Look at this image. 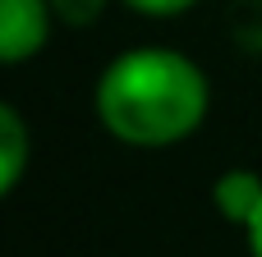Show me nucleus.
<instances>
[{"label": "nucleus", "mask_w": 262, "mask_h": 257, "mask_svg": "<svg viewBox=\"0 0 262 257\" xmlns=\"http://www.w3.org/2000/svg\"><path fill=\"white\" fill-rule=\"evenodd\" d=\"M134 14H143V18H175V14H184V9H193L198 0H124Z\"/></svg>", "instance_id": "obj_6"}, {"label": "nucleus", "mask_w": 262, "mask_h": 257, "mask_svg": "<svg viewBox=\"0 0 262 257\" xmlns=\"http://www.w3.org/2000/svg\"><path fill=\"white\" fill-rule=\"evenodd\" d=\"M106 5H111V0H51L55 18L69 23V28H88V23H97V18L106 14Z\"/></svg>", "instance_id": "obj_5"}, {"label": "nucleus", "mask_w": 262, "mask_h": 257, "mask_svg": "<svg viewBox=\"0 0 262 257\" xmlns=\"http://www.w3.org/2000/svg\"><path fill=\"white\" fill-rule=\"evenodd\" d=\"M244 239H249V253L262 257V202H258V212L249 216V225H244Z\"/></svg>", "instance_id": "obj_7"}, {"label": "nucleus", "mask_w": 262, "mask_h": 257, "mask_svg": "<svg viewBox=\"0 0 262 257\" xmlns=\"http://www.w3.org/2000/svg\"><path fill=\"white\" fill-rule=\"evenodd\" d=\"M207 106V74L170 46H134L115 55L92 87L97 124L124 147H175L198 133Z\"/></svg>", "instance_id": "obj_1"}, {"label": "nucleus", "mask_w": 262, "mask_h": 257, "mask_svg": "<svg viewBox=\"0 0 262 257\" xmlns=\"http://www.w3.org/2000/svg\"><path fill=\"white\" fill-rule=\"evenodd\" d=\"M212 202H216V212H221L226 221H235V225L244 230L249 216L258 212V202H262V175L258 170H226V175H216Z\"/></svg>", "instance_id": "obj_4"}, {"label": "nucleus", "mask_w": 262, "mask_h": 257, "mask_svg": "<svg viewBox=\"0 0 262 257\" xmlns=\"http://www.w3.org/2000/svg\"><path fill=\"white\" fill-rule=\"evenodd\" d=\"M32 161V138H28V124L18 115V106H0V193H14L23 170Z\"/></svg>", "instance_id": "obj_3"}, {"label": "nucleus", "mask_w": 262, "mask_h": 257, "mask_svg": "<svg viewBox=\"0 0 262 257\" xmlns=\"http://www.w3.org/2000/svg\"><path fill=\"white\" fill-rule=\"evenodd\" d=\"M51 0H0V60L23 64L51 41Z\"/></svg>", "instance_id": "obj_2"}]
</instances>
